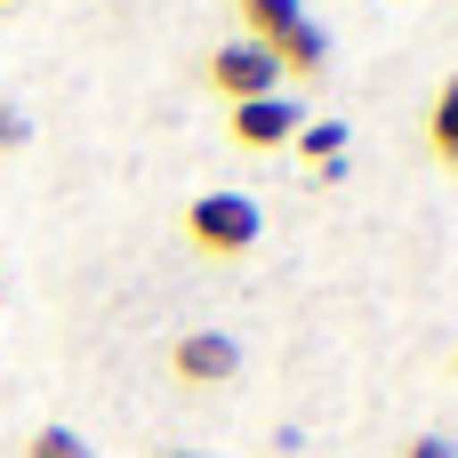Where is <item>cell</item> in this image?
Instances as JSON below:
<instances>
[{
	"mask_svg": "<svg viewBox=\"0 0 458 458\" xmlns=\"http://www.w3.org/2000/svg\"><path fill=\"white\" fill-rule=\"evenodd\" d=\"M177 225H185V242H193L201 258H217V266H242V258L266 242V209H258L250 193H225V185H217V193H193Z\"/></svg>",
	"mask_w": 458,
	"mask_h": 458,
	"instance_id": "cell-1",
	"label": "cell"
},
{
	"mask_svg": "<svg viewBox=\"0 0 458 458\" xmlns=\"http://www.w3.org/2000/svg\"><path fill=\"white\" fill-rule=\"evenodd\" d=\"M201 81L225 97V105H250V97H282V72H274V56L258 48V40H217L209 48V64H201Z\"/></svg>",
	"mask_w": 458,
	"mask_h": 458,
	"instance_id": "cell-2",
	"label": "cell"
},
{
	"mask_svg": "<svg viewBox=\"0 0 458 458\" xmlns=\"http://www.w3.org/2000/svg\"><path fill=\"white\" fill-rule=\"evenodd\" d=\"M306 129V105L282 89V97H250V105H225V145L242 153H282L290 137Z\"/></svg>",
	"mask_w": 458,
	"mask_h": 458,
	"instance_id": "cell-3",
	"label": "cell"
},
{
	"mask_svg": "<svg viewBox=\"0 0 458 458\" xmlns=\"http://www.w3.org/2000/svg\"><path fill=\"white\" fill-rule=\"evenodd\" d=\"M258 48L274 56V72H282V89H306V81H322V72H330V56H338V48H330V32H322L314 16H298V24H282V32H274V40H258Z\"/></svg>",
	"mask_w": 458,
	"mask_h": 458,
	"instance_id": "cell-4",
	"label": "cell"
},
{
	"mask_svg": "<svg viewBox=\"0 0 458 458\" xmlns=\"http://www.w3.org/2000/svg\"><path fill=\"white\" fill-rule=\"evenodd\" d=\"M233 370H242V346L225 330H185L169 346V378L177 386H233Z\"/></svg>",
	"mask_w": 458,
	"mask_h": 458,
	"instance_id": "cell-5",
	"label": "cell"
},
{
	"mask_svg": "<svg viewBox=\"0 0 458 458\" xmlns=\"http://www.w3.org/2000/svg\"><path fill=\"white\" fill-rule=\"evenodd\" d=\"M419 145H427V161H435V169H451V177H458V72L435 81L427 121H419Z\"/></svg>",
	"mask_w": 458,
	"mask_h": 458,
	"instance_id": "cell-6",
	"label": "cell"
},
{
	"mask_svg": "<svg viewBox=\"0 0 458 458\" xmlns=\"http://www.w3.org/2000/svg\"><path fill=\"white\" fill-rule=\"evenodd\" d=\"M346 145H354V129H346V121H306V129L290 137V153H298L306 169H330V161H346Z\"/></svg>",
	"mask_w": 458,
	"mask_h": 458,
	"instance_id": "cell-7",
	"label": "cell"
},
{
	"mask_svg": "<svg viewBox=\"0 0 458 458\" xmlns=\"http://www.w3.org/2000/svg\"><path fill=\"white\" fill-rule=\"evenodd\" d=\"M306 16V0H233V24H242V40H274L282 24H298Z\"/></svg>",
	"mask_w": 458,
	"mask_h": 458,
	"instance_id": "cell-8",
	"label": "cell"
},
{
	"mask_svg": "<svg viewBox=\"0 0 458 458\" xmlns=\"http://www.w3.org/2000/svg\"><path fill=\"white\" fill-rule=\"evenodd\" d=\"M24 458H97L72 427H32V443H24Z\"/></svg>",
	"mask_w": 458,
	"mask_h": 458,
	"instance_id": "cell-9",
	"label": "cell"
},
{
	"mask_svg": "<svg viewBox=\"0 0 458 458\" xmlns=\"http://www.w3.org/2000/svg\"><path fill=\"white\" fill-rule=\"evenodd\" d=\"M394 458H458V435H443V427H419V435H403V451Z\"/></svg>",
	"mask_w": 458,
	"mask_h": 458,
	"instance_id": "cell-10",
	"label": "cell"
},
{
	"mask_svg": "<svg viewBox=\"0 0 458 458\" xmlns=\"http://www.w3.org/2000/svg\"><path fill=\"white\" fill-rule=\"evenodd\" d=\"M16 145H32V121L16 105H0V153H16Z\"/></svg>",
	"mask_w": 458,
	"mask_h": 458,
	"instance_id": "cell-11",
	"label": "cell"
},
{
	"mask_svg": "<svg viewBox=\"0 0 458 458\" xmlns=\"http://www.w3.org/2000/svg\"><path fill=\"white\" fill-rule=\"evenodd\" d=\"M161 458H201V451H161Z\"/></svg>",
	"mask_w": 458,
	"mask_h": 458,
	"instance_id": "cell-12",
	"label": "cell"
},
{
	"mask_svg": "<svg viewBox=\"0 0 458 458\" xmlns=\"http://www.w3.org/2000/svg\"><path fill=\"white\" fill-rule=\"evenodd\" d=\"M451 378H458V354H451Z\"/></svg>",
	"mask_w": 458,
	"mask_h": 458,
	"instance_id": "cell-13",
	"label": "cell"
},
{
	"mask_svg": "<svg viewBox=\"0 0 458 458\" xmlns=\"http://www.w3.org/2000/svg\"><path fill=\"white\" fill-rule=\"evenodd\" d=\"M0 8H8V0H0Z\"/></svg>",
	"mask_w": 458,
	"mask_h": 458,
	"instance_id": "cell-14",
	"label": "cell"
}]
</instances>
